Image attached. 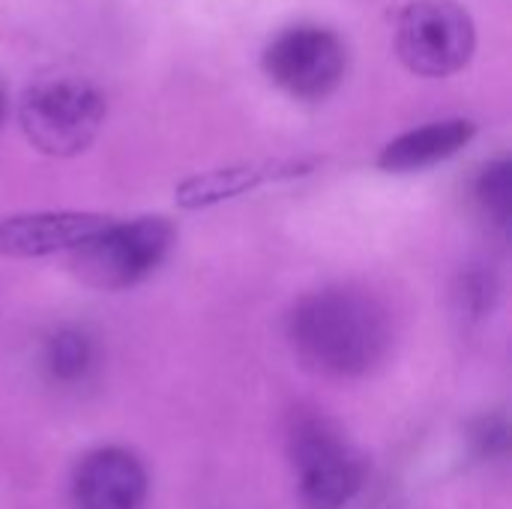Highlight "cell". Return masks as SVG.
Listing matches in <instances>:
<instances>
[{"label": "cell", "instance_id": "2", "mask_svg": "<svg viewBox=\"0 0 512 509\" xmlns=\"http://www.w3.org/2000/svg\"><path fill=\"white\" fill-rule=\"evenodd\" d=\"M288 456L303 509H345L366 483V456L324 414H300L288 432Z\"/></svg>", "mask_w": 512, "mask_h": 509}, {"label": "cell", "instance_id": "3", "mask_svg": "<svg viewBox=\"0 0 512 509\" xmlns=\"http://www.w3.org/2000/svg\"><path fill=\"white\" fill-rule=\"evenodd\" d=\"M102 90L78 75H54L30 84L18 105L24 138L45 156H78L93 144L105 123Z\"/></svg>", "mask_w": 512, "mask_h": 509}, {"label": "cell", "instance_id": "9", "mask_svg": "<svg viewBox=\"0 0 512 509\" xmlns=\"http://www.w3.org/2000/svg\"><path fill=\"white\" fill-rule=\"evenodd\" d=\"M312 168L315 165L306 159H270V162H243V165L213 168V171L186 177L177 186L174 198L183 210H201V207H213V204L240 198L246 192H255L267 183L303 177Z\"/></svg>", "mask_w": 512, "mask_h": 509}, {"label": "cell", "instance_id": "11", "mask_svg": "<svg viewBox=\"0 0 512 509\" xmlns=\"http://www.w3.org/2000/svg\"><path fill=\"white\" fill-rule=\"evenodd\" d=\"M42 369L54 384L75 387L96 369V342L87 330L63 324L42 342Z\"/></svg>", "mask_w": 512, "mask_h": 509}, {"label": "cell", "instance_id": "6", "mask_svg": "<svg viewBox=\"0 0 512 509\" xmlns=\"http://www.w3.org/2000/svg\"><path fill=\"white\" fill-rule=\"evenodd\" d=\"M261 66L270 75V81L288 96L303 102H318L330 96L345 78L348 51L333 30L300 24L270 39Z\"/></svg>", "mask_w": 512, "mask_h": 509}, {"label": "cell", "instance_id": "7", "mask_svg": "<svg viewBox=\"0 0 512 509\" xmlns=\"http://www.w3.org/2000/svg\"><path fill=\"white\" fill-rule=\"evenodd\" d=\"M150 477L144 462L123 447H99L78 459L69 492L78 509H141Z\"/></svg>", "mask_w": 512, "mask_h": 509}, {"label": "cell", "instance_id": "8", "mask_svg": "<svg viewBox=\"0 0 512 509\" xmlns=\"http://www.w3.org/2000/svg\"><path fill=\"white\" fill-rule=\"evenodd\" d=\"M114 219L87 210H42L0 219L3 258H42L54 252H75L90 237L105 231Z\"/></svg>", "mask_w": 512, "mask_h": 509}, {"label": "cell", "instance_id": "13", "mask_svg": "<svg viewBox=\"0 0 512 509\" xmlns=\"http://www.w3.org/2000/svg\"><path fill=\"white\" fill-rule=\"evenodd\" d=\"M456 306L465 318L477 321V318H486L492 309H495V300H498V279L492 270H483V267H471L459 276L456 282Z\"/></svg>", "mask_w": 512, "mask_h": 509}, {"label": "cell", "instance_id": "12", "mask_svg": "<svg viewBox=\"0 0 512 509\" xmlns=\"http://www.w3.org/2000/svg\"><path fill=\"white\" fill-rule=\"evenodd\" d=\"M474 204L480 207L483 219L498 228L510 231L512 225V165L510 159H495L480 168L474 177Z\"/></svg>", "mask_w": 512, "mask_h": 509}, {"label": "cell", "instance_id": "4", "mask_svg": "<svg viewBox=\"0 0 512 509\" xmlns=\"http://www.w3.org/2000/svg\"><path fill=\"white\" fill-rule=\"evenodd\" d=\"M177 228L165 216L111 222L72 252L75 276L99 291H123L144 282L171 252Z\"/></svg>", "mask_w": 512, "mask_h": 509}, {"label": "cell", "instance_id": "1", "mask_svg": "<svg viewBox=\"0 0 512 509\" xmlns=\"http://www.w3.org/2000/svg\"><path fill=\"white\" fill-rule=\"evenodd\" d=\"M294 357L327 378L369 375L393 345L387 309L354 288H324L300 297L285 318Z\"/></svg>", "mask_w": 512, "mask_h": 509}, {"label": "cell", "instance_id": "14", "mask_svg": "<svg viewBox=\"0 0 512 509\" xmlns=\"http://www.w3.org/2000/svg\"><path fill=\"white\" fill-rule=\"evenodd\" d=\"M468 447L477 462L504 459L510 450V423L507 414H483L468 429Z\"/></svg>", "mask_w": 512, "mask_h": 509}, {"label": "cell", "instance_id": "5", "mask_svg": "<svg viewBox=\"0 0 512 509\" xmlns=\"http://www.w3.org/2000/svg\"><path fill=\"white\" fill-rule=\"evenodd\" d=\"M474 48V18L456 0H411L396 18V54L414 75H456L471 63Z\"/></svg>", "mask_w": 512, "mask_h": 509}, {"label": "cell", "instance_id": "10", "mask_svg": "<svg viewBox=\"0 0 512 509\" xmlns=\"http://www.w3.org/2000/svg\"><path fill=\"white\" fill-rule=\"evenodd\" d=\"M477 135V123L465 117L435 120L417 129L402 132L378 153V168L387 174H411L447 162L459 150H465Z\"/></svg>", "mask_w": 512, "mask_h": 509}, {"label": "cell", "instance_id": "15", "mask_svg": "<svg viewBox=\"0 0 512 509\" xmlns=\"http://www.w3.org/2000/svg\"><path fill=\"white\" fill-rule=\"evenodd\" d=\"M6 120V93H3V84H0V126Z\"/></svg>", "mask_w": 512, "mask_h": 509}]
</instances>
